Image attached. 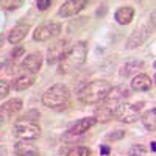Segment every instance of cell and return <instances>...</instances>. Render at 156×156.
I'll list each match as a JSON object with an SVG mask.
<instances>
[{"mask_svg": "<svg viewBox=\"0 0 156 156\" xmlns=\"http://www.w3.org/2000/svg\"><path fill=\"white\" fill-rule=\"evenodd\" d=\"M11 90V83L6 80H0V100L5 98Z\"/></svg>", "mask_w": 156, "mask_h": 156, "instance_id": "26", "label": "cell"}, {"mask_svg": "<svg viewBox=\"0 0 156 156\" xmlns=\"http://www.w3.org/2000/svg\"><path fill=\"white\" fill-rule=\"evenodd\" d=\"M95 123H97V120L94 119L92 115H90V117H83V119L76 120L75 123H72V125L69 126L67 134H69V136H81V134L87 133Z\"/></svg>", "mask_w": 156, "mask_h": 156, "instance_id": "11", "label": "cell"}, {"mask_svg": "<svg viewBox=\"0 0 156 156\" xmlns=\"http://www.w3.org/2000/svg\"><path fill=\"white\" fill-rule=\"evenodd\" d=\"M100 153H101V156H109L111 148H109L108 145H101V147H100Z\"/></svg>", "mask_w": 156, "mask_h": 156, "instance_id": "30", "label": "cell"}, {"mask_svg": "<svg viewBox=\"0 0 156 156\" xmlns=\"http://www.w3.org/2000/svg\"><path fill=\"white\" fill-rule=\"evenodd\" d=\"M48 6H51V0H37L36 2V8L39 11H45L48 9Z\"/></svg>", "mask_w": 156, "mask_h": 156, "instance_id": "29", "label": "cell"}, {"mask_svg": "<svg viewBox=\"0 0 156 156\" xmlns=\"http://www.w3.org/2000/svg\"><path fill=\"white\" fill-rule=\"evenodd\" d=\"M23 53H25V48L19 45V47H14V48L11 50V53H9V58H11V59H17V58H20V56H22Z\"/></svg>", "mask_w": 156, "mask_h": 156, "instance_id": "28", "label": "cell"}, {"mask_svg": "<svg viewBox=\"0 0 156 156\" xmlns=\"http://www.w3.org/2000/svg\"><path fill=\"white\" fill-rule=\"evenodd\" d=\"M70 48V41L67 37L58 39L53 44H50L47 48V62L48 64H56L62 59V56L67 53V50Z\"/></svg>", "mask_w": 156, "mask_h": 156, "instance_id": "8", "label": "cell"}, {"mask_svg": "<svg viewBox=\"0 0 156 156\" xmlns=\"http://www.w3.org/2000/svg\"><path fill=\"white\" fill-rule=\"evenodd\" d=\"M12 134L19 140H33L41 136V126L30 122H17L12 126Z\"/></svg>", "mask_w": 156, "mask_h": 156, "instance_id": "6", "label": "cell"}, {"mask_svg": "<svg viewBox=\"0 0 156 156\" xmlns=\"http://www.w3.org/2000/svg\"><path fill=\"white\" fill-rule=\"evenodd\" d=\"M153 87V80L147 73H137L131 80V89L136 92H147Z\"/></svg>", "mask_w": 156, "mask_h": 156, "instance_id": "16", "label": "cell"}, {"mask_svg": "<svg viewBox=\"0 0 156 156\" xmlns=\"http://www.w3.org/2000/svg\"><path fill=\"white\" fill-rule=\"evenodd\" d=\"M154 144H156V142H154V140H153V142H151V144H150V148H151V151H156V145H154Z\"/></svg>", "mask_w": 156, "mask_h": 156, "instance_id": "33", "label": "cell"}, {"mask_svg": "<svg viewBox=\"0 0 156 156\" xmlns=\"http://www.w3.org/2000/svg\"><path fill=\"white\" fill-rule=\"evenodd\" d=\"M23 108V101L20 98H9L0 105V120H8L16 115Z\"/></svg>", "mask_w": 156, "mask_h": 156, "instance_id": "10", "label": "cell"}, {"mask_svg": "<svg viewBox=\"0 0 156 156\" xmlns=\"http://www.w3.org/2000/svg\"><path fill=\"white\" fill-rule=\"evenodd\" d=\"M61 31H62V25L59 22H47L34 28L33 39L37 42H47V41L55 39L56 36H59Z\"/></svg>", "mask_w": 156, "mask_h": 156, "instance_id": "5", "label": "cell"}, {"mask_svg": "<svg viewBox=\"0 0 156 156\" xmlns=\"http://www.w3.org/2000/svg\"><path fill=\"white\" fill-rule=\"evenodd\" d=\"M114 19H115L117 23H120V25H128V23H131V20L134 19V8L129 6V5L120 6L119 9L114 12Z\"/></svg>", "mask_w": 156, "mask_h": 156, "instance_id": "17", "label": "cell"}, {"mask_svg": "<svg viewBox=\"0 0 156 156\" xmlns=\"http://www.w3.org/2000/svg\"><path fill=\"white\" fill-rule=\"evenodd\" d=\"M42 62H44V56L41 51H33V53L27 55L22 61V69L23 70H28L33 73H37L42 67Z\"/></svg>", "mask_w": 156, "mask_h": 156, "instance_id": "13", "label": "cell"}, {"mask_svg": "<svg viewBox=\"0 0 156 156\" xmlns=\"http://www.w3.org/2000/svg\"><path fill=\"white\" fill-rule=\"evenodd\" d=\"M145 103L139 101V103H122L117 108L112 109V117H115L117 120H120L123 123H134L140 117L142 106Z\"/></svg>", "mask_w": 156, "mask_h": 156, "instance_id": "4", "label": "cell"}, {"mask_svg": "<svg viewBox=\"0 0 156 156\" xmlns=\"http://www.w3.org/2000/svg\"><path fill=\"white\" fill-rule=\"evenodd\" d=\"M111 87V83L106 80H94L78 90V100L84 105H98L105 100Z\"/></svg>", "mask_w": 156, "mask_h": 156, "instance_id": "2", "label": "cell"}, {"mask_svg": "<svg viewBox=\"0 0 156 156\" xmlns=\"http://www.w3.org/2000/svg\"><path fill=\"white\" fill-rule=\"evenodd\" d=\"M3 42H5V36H3L2 33H0V47L3 45Z\"/></svg>", "mask_w": 156, "mask_h": 156, "instance_id": "32", "label": "cell"}, {"mask_svg": "<svg viewBox=\"0 0 156 156\" xmlns=\"http://www.w3.org/2000/svg\"><path fill=\"white\" fill-rule=\"evenodd\" d=\"M140 67H144V62L142 61H137V59H133V61H128V62H125L123 64V67L120 69V76L123 78H126V76H129L131 73H136Z\"/></svg>", "mask_w": 156, "mask_h": 156, "instance_id": "19", "label": "cell"}, {"mask_svg": "<svg viewBox=\"0 0 156 156\" xmlns=\"http://www.w3.org/2000/svg\"><path fill=\"white\" fill-rule=\"evenodd\" d=\"M0 156H8L6 147H3V145H0Z\"/></svg>", "mask_w": 156, "mask_h": 156, "instance_id": "31", "label": "cell"}, {"mask_svg": "<svg viewBox=\"0 0 156 156\" xmlns=\"http://www.w3.org/2000/svg\"><path fill=\"white\" fill-rule=\"evenodd\" d=\"M145 154H147V148L144 145H139V144L131 147L128 151V156H145Z\"/></svg>", "mask_w": 156, "mask_h": 156, "instance_id": "25", "label": "cell"}, {"mask_svg": "<svg viewBox=\"0 0 156 156\" xmlns=\"http://www.w3.org/2000/svg\"><path fill=\"white\" fill-rule=\"evenodd\" d=\"M67 156H90V148L84 145H76L67 151Z\"/></svg>", "mask_w": 156, "mask_h": 156, "instance_id": "22", "label": "cell"}, {"mask_svg": "<svg viewBox=\"0 0 156 156\" xmlns=\"http://www.w3.org/2000/svg\"><path fill=\"white\" fill-rule=\"evenodd\" d=\"M86 5H87L86 0H67V2H64L59 6L58 14L61 17H72V16L78 14Z\"/></svg>", "mask_w": 156, "mask_h": 156, "instance_id": "12", "label": "cell"}, {"mask_svg": "<svg viewBox=\"0 0 156 156\" xmlns=\"http://www.w3.org/2000/svg\"><path fill=\"white\" fill-rule=\"evenodd\" d=\"M125 134H126V131H123V129H115V131L106 134V140H112V142L114 140H120V139L125 137Z\"/></svg>", "mask_w": 156, "mask_h": 156, "instance_id": "27", "label": "cell"}, {"mask_svg": "<svg viewBox=\"0 0 156 156\" xmlns=\"http://www.w3.org/2000/svg\"><path fill=\"white\" fill-rule=\"evenodd\" d=\"M86 58H87V42L78 41L73 45H70L67 53L59 61L58 72L59 73H72V72L78 70L86 62Z\"/></svg>", "mask_w": 156, "mask_h": 156, "instance_id": "1", "label": "cell"}, {"mask_svg": "<svg viewBox=\"0 0 156 156\" xmlns=\"http://www.w3.org/2000/svg\"><path fill=\"white\" fill-rule=\"evenodd\" d=\"M22 5H23L22 0H2V2H0V6L6 11H14Z\"/></svg>", "mask_w": 156, "mask_h": 156, "instance_id": "23", "label": "cell"}, {"mask_svg": "<svg viewBox=\"0 0 156 156\" xmlns=\"http://www.w3.org/2000/svg\"><path fill=\"white\" fill-rule=\"evenodd\" d=\"M92 117H94L97 122H108V120L112 119V111H111L109 108H106V106L100 105V106L95 109V112H94Z\"/></svg>", "mask_w": 156, "mask_h": 156, "instance_id": "21", "label": "cell"}, {"mask_svg": "<svg viewBox=\"0 0 156 156\" xmlns=\"http://www.w3.org/2000/svg\"><path fill=\"white\" fill-rule=\"evenodd\" d=\"M140 120H142V125H144L148 131H154V128H156V109L151 108L145 114H142Z\"/></svg>", "mask_w": 156, "mask_h": 156, "instance_id": "20", "label": "cell"}, {"mask_svg": "<svg viewBox=\"0 0 156 156\" xmlns=\"http://www.w3.org/2000/svg\"><path fill=\"white\" fill-rule=\"evenodd\" d=\"M42 105L48 109L62 111L70 105V90L66 84L56 83L42 94Z\"/></svg>", "mask_w": 156, "mask_h": 156, "instance_id": "3", "label": "cell"}, {"mask_svg": "<svg viewBox=\"0 0 156 156\" xmlns=\"http://www.w3.org/2000/svg\"><path fill=\"white\" fill-rule=\"evenodd\" d=\"M14 153L17 156H41L39 148L33 144H30L28 140H19L14 145Z\"/></svg>", "mask_w": 156, "mask_h": 156, "instance_id": "18", "label": "cell"}, {"mask_svg": "<svg viewBox=\"0 0 156 156\" xmlns=\"http://www.w3.org/2000/svg\"><path fill=\"white\" fill-rule=\"evenodd\" d=\"M150 33H151V28L148 27V25H144V27H140L139 30H134L133 34L128 37V41L125 44V48L126 50H133L136 47H140L148 39Z\"/></svg>", "mask_w": 156, "mask_h": 156, "instance_id": "9", "label": "cell"}, {"mask_svg": "<svg viewBox=\"0 0 156 156\" xmlns=\"http://www.w3.org/2000/svg\"><path fill=\"white\" fill-rule=\"evenodd\" d=\"M28 31H30V25L28 23H22V22L16 23L14 27L8 31L6 39H8L9 44H19L20 41H23V39L27 37Z\"/></svg>", "mask_w": 156, "mask_h": 156, "instance_id": "15", "label": "cell"}, {"mask_svg": "<svg viewBox=\"0 0 156 156\" xmlns=\"http://www.w3.org/2000/svg\"><path fill=\"white\" fill-rule=\"evenodd\" d=\"M39 120V111L36 109H31L28 112H25L22 117H20V122H30V123H36Z\"/></svg>", "mask_w": 156, "mask_h": 156, "instance_id": "24", "label": "cell"}, {"mask_svg": "<svg viewBox=\"0 0 156 156\" xmlns=\"http://www.w3.org/2000/svg\"><path fill=\"white\" fill-rule=\"evenodd\" d=\"M129 95L131 94H129L128 87H125V86H114V87L109 89L108 95L105 97V100H103L101 103H103V106H106V108H109L112 111L114 108H117L119 105L125 103V100H128Z\"/></svg>", "mask_w": 156, "mask_h": 156, "instance_id": "7", "label": "cell"}, {"mask_svg": "<svg viewBox=\"0 0 156 156\" xmlns=\"http://www.w3.org/2000/svg\"><path fill=\"white\" fill-rule=\"evenodd\" d=\"M34 81H36V73L28 72V70H22L14 80H12L11 87L16 89V90H25V89H28L30 86H33Z\"/></svg>", "mask_w": 156, "mask_h": 156, "instance_id": "14", "label": "cell"}]
</instances>
